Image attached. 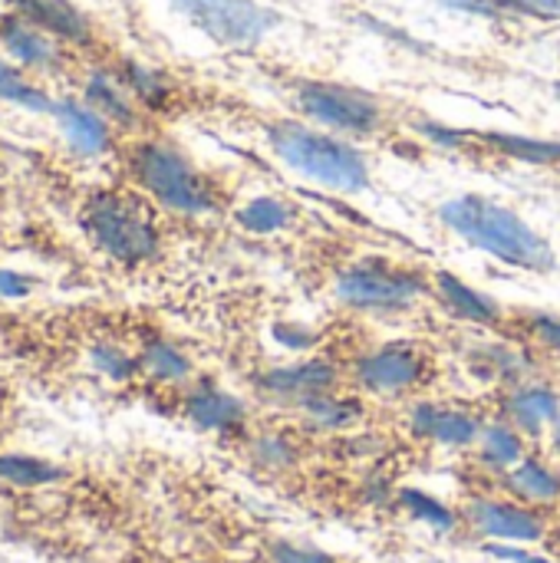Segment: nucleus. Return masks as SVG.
Instances as JSON below:
<instances>
[{"label": "nucleus", "instance_id": "obj_1", "mask_svg": "<svg viewBox=\"0 0 560 563\" xmlns=\"http://www.w3.org/2000/svg\"><path fill=\"white\" fill-rule=\"evenodd\" d=\"M69 221L83 244L122 274L155 271L168 254V218L122 175L69 185Z\"/></svg>", "mask_w": 560, "mask_h": 563}, {"label": "nucleus", "instance_id": "obj_2", "mask_svg": "<svg viewBox=\"0 0 560 563\" xmlns=\"http://www.w3.org/2000/svg\"><path fill=\"white\" fill-rule=\"evenodd\" d=\"M116 175L142 188L168 218L198 221L231 211L234 191L215 168H205L185 145L165 132L122 135L112 162Z\"/></svg>", "mask_w": 560, "mask_h": 563}, {"label": "nucleus", "instance_id": "obj_3", "mask_svg": "<svg viewBox=\"0 0 560 563\" xmlns=\"http://www.w3.org/2000/svg\"><path fill=\"white\" fill-rule=\"evenodd\" d=\"M436 221L462 244L515 271L554 274L560 267L554 244L531 221H525L512 205H502L495 198L475 191L455 195L436 208Z\"/></svg>", "mask_w": 560, "mask_h": 563}, {"label": "nucleus", "instance_id": "obj_4", "mask_svg": "<svg viewBox=\"0 0 560 563\" xmlns=\"http://www.w3.org/2000/svg\"><path fill=\"white\" fill-rule=\"evenodd\" d=\"M264 142L271 155L294 175L340 195H363L373 188V158L360 142L317 129L304 119L281 115L264 122Z\"/></svg>", "mask_w": 560, "mask_h": 563}, {"label": "nucleus", "instance_id": "obj_5", "mask_svg": "<svg viewBox=\"0 0 560 563\" xmlns=\"http://www.w3.org/2000/svg\"><path fill=\"white\" fill-rule=\"evenodd\" d=\"M284 96L294 106L297 119L353 142L380 139L393 125L389 106L376 92L360 89L353 82L290 76L284 79Z\"/></svg>", "mask_w": 560, "mask_h": 563}, {"label": "nucleus", "instance_id": "obj_6", "mask_svg": "<svg viewBox=\"0 0 560 563\" xmlns=\"http://www.w3.org/2000/svg\"><path fill=\"white\" fill-rule=\"evenodd\" d=\"M333 300L356 313H403L429 300V267L386 254H363L337 271Z\"/></svg>", "mask_w": 560, "mask_h": 563}, {"label": "nucleus", "instance_id": "obj_7", "mask_svg": "<svg viewBox=\"0 0 560 563\" xmlns=\"http://www.w3.org/2000/svg\"><path fill=\"white\" fill-rule=\"evenodd\" d=\"M168 7L221 49H254L281 26V13L257 0H168Z\"/></svg>", "mask_w": 560, "mask_h": 563}, {"label": "nucleus", "instance_id": "obj_8", "mask_svg": "<svg viewBox=\"0 0 560 563\" xmlns=\"http://www.w3.org/2000/svg\"><path fill=\"white\" fill-rule=\"evenodd\" d=\"M0 53L26 73L40 76L43 82H73V76L83 69V59L69 43H63L56 33L43 30L40 23L26 20L10 7L0 10Z\"/></svg>", "mask_w": 560, "mask_h": 563}, {"label": "nucleus", "instance_id": "obj_9", "mask_svg": "<svg viewBox=\"0 0 560 563\" xmlns=\"http://www.w3.org/2000/svg\"><path fill=\"white\" fill-rule=\"evenodd\" d=\"M432 373V356L429 346L413 343V340H393L376 350H370L356 363V383L363 393L373 396H403L419 389Z\"/></svg>", "mask_w": 560, "mask_h": 563}, {"label": "nucleus", "instance_id": "obj_10", "mask_svg": "<svg viewBox=\"0 0 560 563\" xmlns=\"http://www.w3.org/2000/svg\"><path fill=\"white\" fill-rule=\"evenodd\" d=\"M53 125L63 135V142L83 155V158H99V162H112L122 132L106 122L92 106H86L76 92H63L56 96V109H53Z\"/></svg>", "mask_w": 560, "mask_h": 563}, {"label": "nucleus", "instance_id": "obj_11", "mask_svg": "<svg viewBox=\"0 0 560 563\" xmlns=\"http://www.w3.org/2000/svg\"><path fill=\"white\" fill-rule=\"evenodd\" d=\"M429 300L446 317L475 323V327H488V330H502L505 317H508L505 303H498L485 290H475L472 284H465L462 277H455L446 267H429Z\"/></svg>", "mask_w": 560, "mask_h": 563}, {"label": "nucleus", "instance_id": "obj_12", "mask_svg": "<svg viewBox=\"0 0 560 563\" xmlns=\"http://www.w3.org/2000/svg\"><path fill=\"white\" fill-rule=\"evenodd\" d=\"M337 386V369L323 360H307L297 366H281L261 376V393H267L271 399L281 402H294L300 406L304 399L317 396V393H330Z\"/></svg>", "mask_w": 560, "mask_h": 563}, {"label": "nucleus", "instance_id": "obj_13", "mask_svg": "<svg viewBox=\"0 0 560 563\" xmlns=\"http://www.w3.org/2000/svg\"><path fill=\"white\" fill-rule=\"evenodd\" d=\"M469 521L485 538L498 541H538L545 538V518L531 508L505 505V501H475L469 508Z\"/></svg>", "mask_w": 560, "mask_h": 563}, {"label": "nucleus", "instance_id": "obj_14", "mask_svg": "<svg viewBox=\"0 0 560 563\" xmlns=\"http://www.w3.org/2000/svg\"><path fill=\"white\" fill-rule=\"evenodd\" d=\"M182 409L188 422H195L198 429H211V432H231V429H241L244 422V402L208 383H188L182 396Z\"/></svg>", "mask_w": 560, "mask_h": 563}, {"label": "nucleus", "instance_id": "obj_15", "mask_svg": "<svg viewBox=\"0 0 560 563\" xmlns=\"http://www.w3.org/2000/svg\"><path fill=\"white\" fill-rule=\"evenodd\" d=\"M56 96L59 92H53L50 82H43L40 76L26 73L23 66H17L13 59H7L0 53V102L50 119L53 109H56Z\"/></svg>", "mask_w": 560, "mask_h": 563}, {"label": "nucleus", "instance_id": "obj_16", "mask_svg": "<svg viewBox=\"0 0 560 563\" xmlns=\"http://www.w3.org/2000/svg\"><path fill=\"white\" fill-rule=\"evenodd\" d=\"M413 429L439 445H472L482 435L479 419L459 409H442V406H416L413 412Z\"/></svg>", "mask_w": 560, "mask_h": 563}, {"label": "nucleus", "instance_id": "obj_17", "mask_svg": "<svg viewBox=\"0 0 560 563\" xmlns=\"http://www.w3.org/2000/svg\"><path fill=\"white\" fill-rule=\"evenodd\" d=\"M231 214H234L238 228H244L248 234L271 238V234H281V231L294 228L297 205L281 198V195H257V198H248L244 205H238Z\"/></svg>", "mask_w": 560, "mask_h": 563}, {"label": "nucleus", "instance_id": "obj_18", "mask_svg": "<svg viewBox=\"0 0 560 563\" xmlns=\"http://www.w3.org/2000/svg\"><path fill=\"white\" fill-rule=\"evenodd\" d=\"M560 416V399L548 389H538V386H528V389H518L512 393L508 399V422L518 429V432H531L538 435L545 426L558 422Z\"/></svg>", "mask_w": 560, "mask_h": 563}, {"label": "nucleus", "instance_id": "obj_19", "mask_svg": "<svg viewBox=\"0 0 560 563\" xmlns=\"http://www.w3.org/2000/svg\"><path fill=\"white\" fill-rule=\"evenodd\" d=\"M508 488L531 505H551L560 498V478L541 462H518L508 475Z\"/></svg>", "mask_w": 560, "mask_h": 563}, {"label": "nucleus", "instance_id": "obj_20", "mask_svg": "<svg viewBox=\"0 0 560 563\" xmlns=\"http://www.w3.org/2000/svg\"><path fill=\"white\" fill-rule=\"evenodd\" d=\"M479 442H482V459L498 465V468H515L518 462H525V442L512 422L482 429Z\"/></svg>", "mask_w": 560, "mask_h": 563}, {"label": "nucleus", "instance_id": "obj_21", "mask_svg": "<svg viewBox=\"0 0 560 563\" xmlns=\"http://www.w3.org/2000/svg\"><path fill=\"white\" fill-rule=\"evenodd\" d=\"M300 412H304L314 426H320V429H347V426H353V422L360 419V406L350 402V399L333 396V389L304 399V402H300Z\"/></svg>", "mask_w": 560, "mask_h": 563}, {"label": "nucleus", "instance_id": "obj_22", "mask_svg": "<svg viewBox=\"0 0 560 563\" xmlns=\"http://www.w3.org/2000/svg\"><path fill=\"white\" fill-rule=\"evenodd\" d=\"M254 459L267 468H287L294 462V445L281 435H261L254 442Z\"/></svg>", "mask_w": 560, "mask_h": 563}, {"label": "nucleus", "instance_id": "obj_23", "mask_svg": "<svg viewBox=\"0 0 560 563\" xmlns=\"http://www.w3.org/2000/svg\"><path fill=\"white\" fill-rule=\"evenodd\" d=\"M271 558H274V563H340L317 548H304V544H290V541L271 544Z\"/></svg>", "mask_w": 560, "mask_h": 563}, {"label": "nucleus", "instance_id": "obj_24", "mask_svg": "<svg viewBox=\"0 0 560 563\" xmlns=\"http://www.w3.org/2000/svg\"><path fill=\"white\" fill-rule=\"evenodd\" d=\"M403 498H406V505H409L419 518H426L432 528H449V525H452V511H446V508L436 505L432 498H422V495H416V492H403Z\"/></svg>", "mask_w": 560, "mask_h": 563}, {"label": "nucleus", "instance_id": "obj_25", "mask_svg": "<svg viewBox=\"0 0 560 563\" xmlns=\"http://www.w3.org/2000/svg\"><path fill=\"white\" fill-rule=\"evenodd\" d=\"M502 10L538 20H560V0H502Z\"/></svg>", "mask_w": 560, "mask_h": 563}, {"label": "nucleus", "instance_id": "obj_26", "mask_svg": "<svg viewBox=\"0 0 560 563\" xmlns=\"http://www.w3.org/2000/svg\"><path fill=\"white\" fill-rule=\"evenodd\" d=\"M449 10H462V13H475V16H488V20H498V16H508L502 10V0H442Z\"/></svg>", "mask_w": 560, "mask_h": 563}, {"label": "nucleus", "instance_id": "obj_27", "mask_svg": "<svg viewBox=\"0 0 560 563\" xmlns=\"http://www.w3.org/2000/svg\"><path fill=\"white\" fill-rule=\"evenodd\" d=\"M488 551L512 563H551V561H541V558H528L525 551H515V548H488Z\"/></svg>", "mask_w": 560, "mask_h": 563}, {"label": "nucleus", "instance_id": "obj_28", "mask_svg": "<svg viewBox=\"0 0 560 563\" xmlns=\"http://www.w3.org/2000/svg\"><path fill=\"white\" fill-rule=\"evenodd\" d=\"M554 452L560 455V422H554Z\"/></svg>", "mask_w": 560, "mask_h": 563}, {"label": "nucleus", "instance_id": "obj_29", "mask_svg": "<svg viewBox=\"0 0 560 563\" xmlns=\"http://www.w3.org/2000/svg\"><path fill=\"white\" fill-rule=\"evenodd\" d=\"M554 99L560 102V82H554Z\"/></svg>", "mask_w": 560, "mask_h": 563}]
</instances>
